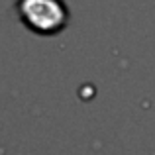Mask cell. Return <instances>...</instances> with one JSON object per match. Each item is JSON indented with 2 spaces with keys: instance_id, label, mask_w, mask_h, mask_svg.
Returning <instances> with one entry per match:
<instances>
[{
  "instance_id": "cell-1",
  "label": "cell",
  "mask_w": 155,
  "mask_h": 155,
  "mask_svg": "<svg viewBox=\"0 0 155 155\" xmlns=\"http://www.w3.org/2000/svg\"><path fill=\"white\" fill-rule=\"evenodd\" d=\"M18 12L24 24L39 34H55L67 24L63 0H20Z\"/></svg>"
}]
</instances>
